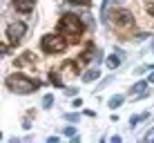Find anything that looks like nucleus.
Listing matches in <instances>:
<instances>
[{
	"mask_svg": "<svg viewBox=\"0 0 154 143\" xmlns=\"http://www.w3.org/2000/svg\"><path fill=\"white\" fill-rule=\"evenodd\" d=\"M143 119H147V114H141V116H132V119H130V125L134 128V125L139 123V121H143Z\"/></svg>",
	"mask_w": 154,
	"mask_h": 143,
	"instance_id": "nucleus-15",
	"label": "nucleus"
},
{
	"mask_svg": "<svg viewBox=\"0 0 154 143\" xmlns=\"http://www.w3.org/2000/svg\"><path fill=\"white\" fill-rule=\"evenodd\" d=\"M65 94H67V96H76L78 89H76V87H67V89H65Z\"/></svg>",
	"mask_w": 154,
	"mask_h": 143,
	"instance_id": "nucleus-19",
	"label": "nucleus"
},
{
	"mask_svg": "<svg viewBox=\"0 0 154 143\" xmlns=\"http://www.w3.org/2000/svg\"><path fill=\"white\" fill-rule=\"evenodd\" d=\"M74 107H83V98H74Z\"/></svg>",
	"mask_w": 154,
	"mask_h": 143,
	"instance_id": "nucleus-22",
	"label": "nucleus"
},
{
	"mask_svg": "<svg viewBox=\"0 0 154 143\" xmlns=\"http://www.w3.org/2000/svg\"><path fill=\"white\" fill-rule=\"evenodd\" d=\"M60 70L65 72V76H69V78L78 76V61H65Z\"/></svg>",
	"mask_w": 154,
	"mask_h": 143,
	"instance_id": "nucleus-9",
	"label": "nucleus"
},
{
	"mask_svg": "<svg viewBox=\"0 0 154 143\" xmlns=\"http://www.w3.org/2000/svg\"><path fill=\"white\" fill-rule=\"evenodd\" d=\"M92 58H96V51H94V45H92V43H87V47H85L81 54H78L76 61L81 63V65H85V63H89Z\"/></svg>",
	"mask_w": 154,
	"mask_h": 143,
	"instance_id": "nucleus-8",
	"label": "nucleus"
},
{
	"mask_svg": "<svg viewBox=\"0 0 154 143\" xmlns=\"http://www.w3.org/2000/svg\"><path fill=\"white\" fill-rule=\"evenodd\" d=\"M147 11H150V14L154 16V2H150V5H147Z\"/></svg>",
	"mask_w": 154,
	"mask_h": 143,
	"instance_id": "nucleus-24",
	"label": "nucleus"
},
{
	"mask_svg": "<svg viewBox=\"0 0 154 143\" xmlns=\"http://www.w3.org/2000/svg\"><path fill=\"white\" fill-rule=\"evenodd\" d=\"M123 101H125V96H123V94H116V96H112V98L107 101V107H112V110H116V107H119L121 103H123Z\"/></svg>",
	"mask_w": 154,
	"mask_h": 143,
	"instance_id": "nucleus-13",
	"label": "nucleus"
},
{
	"mask_svg": "<svg viewBox=\"0 0 154 143\" xmlns=\"http://www.w3.org/2000/svg\"><path fill=\"white\" fill-rule=\"evenodd\" d=\"M40 49L45 51V54H49V56H56V54H63V51L67 49V43H65V38L58 36V34H45L40 38Z\"/></svg>",
	"mask_w": 154,
	"mask_h": 143,
	"instance_id": "nucleus-3",
	"label": "nucleus"
},
{
	"mask_svg": "<svg viewBox=\"0 0 154 143\" xmlns=\"http://www.w3.org/2000/svg\"><path fill=\"white\" fill-rule=\"evenodd\" d=\"M67 2H72V5H83V7H89V5H92V0H67Z\"/></svg>",
	"mask_w": 154,
	"mask_h": 143,
	"instance_id": "nucleus-16",
	"label": "nucleus"
},
{
	"mask_svg": "<svg viewBox=\"0 0 154 143\" xmlns=\"http://www.w3.org/2000/svg\"><path fill=\"white\" fill-rule=\"evenodd\" d=\"M63 134L69 136V139H74V136H76V128H74V125H67V128L63 130Z\"/></svg>",
	"mask_w": 154,
	"mask_h": 143,
	"instance_id": "nucleus-14",
	"label": "nucleus"
},
{
	"mask_svg": "<svg viewBox=\"0 0 154 143\" xmlns=\"http://www.w3.org/2000/svg\"><path fill=\"white\" fill-rule=\"evenodd\" d=\"M5 85L14 94H34L36 89L40 87V81L29 78V76H25V74H11V76H7Z\"/></svg>",
	"mask_w": 154,
	"mask_h": 143,
	"instance_id": "nucleus-1",
	"label": "nucleus"
},
{
	"mask_svg": "<svg viewBox=\"0 0 154 143\" xmlns=\"http://www.w3.org/2000/svg\"><path fill=\"white\" fill-rule=\"evenodd\" d=\"M65 119H67V121H72V123H74V121H78V114H65Z\"/></svg>",
	"mask_w": 154,
	"mask_h": 143,
	"instance_id": "nucleus-21",
	"label": "nucleus"
},
{
	"mask_svg": "<svg viewBox=\"0 0 154 143\" xmlns=\"http://www.w3.org/2000/svg\"><path fill=\"white\" fill-rule=\"evenodd\" d=\"M56 27H58V31H63L65 36H69L72 43H78V40H81V36H83L85 25H83V20L78 18V16H74V14H63Z\"/></svg>",
	"mask_w": 154,
	"mask_h": 143,
	"instance_id": "nucleus-2",
	"label": "nucleus"
},
{
	"mask_svg": "<svg viewBox=\"0 0 154 143\" xmlns=\"http://www.w3.org/2000/svg\"><path fill=\"white\" fill-rule=\"evenodd\" d=\"M112 23L116 29H132L134 27V14L127 11V9H114Z\"/></svg>",
	"mask_w": 154,
	"mask_h": 143,
	"instance_id": "nucleus-5",
	"label": "nucleus"
},
{
	"mask_svg": "<svg viewBox=\"0 0 154 143\" xmlns=\"http://www.w3.org/2000/svg\"><path fill=\"white\" fill-rule=\"evenodd\" d=\"M27 34V25L23 23V20H16V23H9L7 31H5V36H7V43L9 47H16L23 40V36Z\"/></svg>",
	"mask_w": 154,
	"mask_h": 143,
	"instance_id": "nucleus-4",
	"label": "nucleus"
},
{
	"mask_svg": "<svg viewBox=\"0 0 154 143\" xmlns=\"http://www.w3.org/2000/svg\"><path fill=\"white\" fill-rule=\"evenodd\" d=\"M152 54H154V40H152Z\"/></svg>",
	"mask_w": 154,
	"mask_h": 143,
	"instance_id": "nucleus-25",
	"label": "nucleus"
},
{
	"mask_svg": "<svg viewBox=\"0 0 154 143\" xmlns=\"http://www.w3.org/2000/svg\"><path fill=\"white\" fill-rule=\"evenodd\" d=\"M109 141H112V143H121V136H119V134H114V136H112Z\"/></svg>",
	"mask_w": 154,
	"mask_h": 143,
	"instance_id": "nucleus-23",
	"label": "nucleus"
},
{
	"mask_svg": "<svg viewBox=\"0 0 154 143\" xmlns=\"http://www.w3.org/2000/svg\"><path fill=\"white\" fill-rule=\"evenodd\" d=\"M145 89H147V83H145V81H141V83H136V85L132 87L130 92H132V96L143 98V96H147V94H145Z\"/></svg>",
	"mask_w": 154,
	"mask_h": 143,
	"instance_id": "nucleus-11",
	"label": "nucleus"
},
{
	"mask_svg": "<svg viewBox=\"0 0 154 143\" xmlns=\"http://www.w3.org/2000/svg\"><path fill=\"white\" fill-rule=\"evenodd\" d=\"M150 81H154V74H152V76H150Z\"/></svg>",
	"mask_w": 154,
	"mask_h": 143,
	"instance_id": "nucleus-26",
	"label": "nucleus"
},
{
	"mask_svg": "<svg viewBox=\"0 0 154 143\" xmlns=\"http://www.w3.org/2000/svg\"><path fill=\"white\" fill-rule=\"evenodd\" d=\"M51 103H54V96H45L42 98V107H49Z\"/></svg>",
	"mask_w": 154,
	"mask_h": 143,
	"instance_id": "nucleus-17",
	"label": "nucleus"
},
{
	"mask_svg": "<svg viewBox=\"0 0 154 143\" xmlns=\"http://www.w3.org/2000/svg\"><path fill=\"white\" fill-rule=\"evenodd\" d=\"M34 7H36V0H14V9L18 14H23V16H27L34 11Z\"/></svg>",
	"mask_w": 154,
	"mask_h": 143,
	"instance_id": "nucleus-6",
	"label": "nucleus"
},
{
	"mask_svg": "<svg viewBox=\"0 0 154 143\" xmlns=\"http://www.w3.org/2000/svg\"><path fill=\"white\" fill-rule=\"evenodd\" d=\"M36 61H38V58H36L34 54H31V51H23V54H20L18 58H16L14 61V65L16 67H25V65H36Z\"/></svg>",
	"mask_w": 154,
	"mask_h": 143,
	"instance_id": "nucleus-7",
	"label": "nucleus"
},
{
	"mask_svg": "<svg viewBox=\"0 0 154 143\" xmlns=\"http://www.w3.org/2000/svg\"><path fill=\"white\" fill-rule=\"evenodd\" d=\"M49 76H51V81H54V83H56V85H63V81H60V78H58V76H56V74H54V72H51V74H49Z\"/></svg>",
	"mask_w": 154,
	"mask_h": 143,
	"instance_id": "nucleus-20",
	"label": "nucleus"
},
{
	"mask_svg": "<svg viewBox=\"0 0 154 143\" xmlns=\"http://www.w3.org/2000/svg\"><path fill=\"white\" fill-rule=\"evenodd\" d=\"M145 141H147V143H154V128H152V130H147V134H145Z\"/></svg>",
	"mask_w": 154,
	"mask_h": 143,
	"instance_id": "nucleus-18",
	"label": "nucleus"
},
{
	"mask_svg": "<svg viewBox=\"0 0 154 143\" xmlns=\"http://www.w3.org/2000/svg\"><path fill=\"white\" fill-rule=\"evenodd\" d=\"M123 58H125V51L123 49H116V54H112L107 58V67H109V70H116V67L123 63Z\"/></svg>",
	"mask_w": 154,
	"mask_h": 143,
	"instance_id": "nucleus-10",
	"label": "nucleus"
},
{
	"mask_svg": "<svg viewBox=\"0 0 154 143\" xmlns=\"http://www.w3.org/2000/svg\"><path fill=\"white\" fill-rule=\"evenodd\" d=\"M98 76H100L98 70H87V72L83 74V83H92V81H96Z\"/></svg>",
	"mask_w": 154,
	"mask_h": 143,
	"instance_id": "nucleus-12",
	"label": "nucleus"
}]
</instances>
